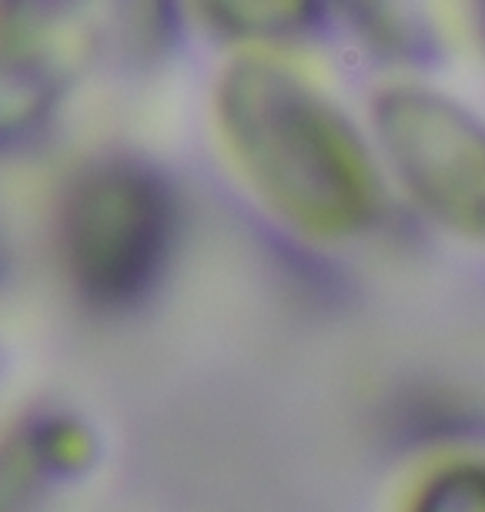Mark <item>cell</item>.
Segmentation results:
<instances>
[{
	"label": "cell",
	"instance_id": "1",
	"mask_svg": "<svg viewBox=\"0 0 485 512\" xmlns=\"http://www.w3.org/2000/svg\"><path fill=\"white\" fill-rule=\"evenodd\" d=\"M218 128L261 201L308 238H345L378 211L375 168L332 101L288 64L238 57L218 84Z\"/></svg>",
	"mask_w": 485,
	"mask_h": 512
},
{
	"label": "cell",
	"instance_id": "2",
	"mask_svg": "<svg viewBox=\"0 0 485 512\" xmlns=\"http://www.w3.org/2000/svg\"><path fill=\"white\" fill-rule=\"evenodd\" d=\"M178 235L168 178L134 154L97 158L61 201L57 241L74 292L101 312H124L151 295Z\"/></svg>",
	"mask_w": 485,
	"mask_h": 512
},
{
	"label": "cell",
	"instance_id": "3",
	"mask_svg": "<svg viewBox=\"0 0 485 512\" xmlns=\"http://www.w3.org/2000/svg\"><path fill=\"white\" fill-rule=\"evenodd\" d=\"M372 124L415 205L452 235L485 241V121L442 91L395 84L375 98Z\"/></svg>",
	"mask_w": 485,
	"mask_h": 512
},
{
	"label": "cell",
	"instance_id": "4",
	"mask_svg": "<svg viewBox=\"0 0 485 512\" xmlns=\"http://www.w3.org/2000/svg\"><path fill=\"white\" fill-rule=\"evenodd\" d=\"M54 7H0V148H14L47 124L67 88Z\"/></svg>",
	"mask_w": 485,
	"mask_h": 512
},
{
	"label": "cell",
	"instance_id": "5",
	"mask_svg": "<svg viewBox=\"0 0 485 512\" xmlns=\"http://www.w3.org/2000/svg\"><path fill=\"white\" fill-rule=\"evenodd\" d=\"M97 439L77 415L34 412L0 439V512H37L57 482L94 466Z\"/></svg>",
	"mask_w": 485,
	"mask_h": 512
},
{
	"label": "cell",
	"instance_id": "6",
	"mask_svg": "<svg viewBox=\"0 0 485 512\" xmlns=\"http://www.w3.org/2000/svg\"><path fill=\"white\" fill-rule=\"evenodd\" d=\"M198 11L208 17L215 31L248 37V41L298 34L315 24L312 4H201Z\"/></svg>",
	"mask_w": 485,
	"mask_h": 512
},
{
	"label": "cell",
	"instance_id": "7",
	"mask_svg": "<svg viewBox=\"0 0 485 512\" xmlns=\"http://www.w3.org/2000/svg\"><path fill=\"white\" fill-rule=\"evenodd\" d=\"M409 512H485V462H445L419 486Z\"/></svg>",
	"mask_w": 485,
	"mask_h": 512
},
{
	"label": "cell",
	"instance_id": "8",
	"mask_svg": "<svg viewBox=\"0 0 485 512\" xmlns=\"http://www.w3.org/2000/svg\"><path fill=\"white\" fill-rule=\"evenodd\" d=\"M114 14L118 47L138 64L158 61L178 41V11L171 4H124Z\"/></svg>",
	"mask_w": 485,
	"mask_h": 512
}]
</instances>
